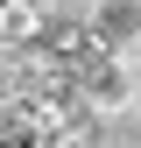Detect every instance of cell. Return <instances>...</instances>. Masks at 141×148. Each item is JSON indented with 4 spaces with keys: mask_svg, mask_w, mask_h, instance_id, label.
<instances>
[{
    "mask_svg": "<svg viewBox=\"0 0 141 148\" xmlns=\"http://www.w3.org/2000/svg\"><path fill=\"white\" fill-rule=\"evenodd\" d=\"M78 99L92 106L99 120H120L127 106H141V64L120 57V49H92V57H78Z\"/></svg>",
    "mask_w": 141,
    "mask_h": 148,
    "instance_id": "1",
    "label": "cell"
},
{
    "mask_svg": "<svg viewBox=\"0 0 141 148\" xmlns=\"http://www.w3.org/2000/svg\"><path fill=\"white\" fill-rule=\"evenodd\" d=\"M92 42L120 49V57H141V0H92Z\"/></svg>",
    "mask_w": 141,
    "mask_h": 148,
    "instance_id": "2",
    "label": "cell"
},
{
    "mask_svg": "<svg viewBox=\"0 0 141 148\" xmlns=\"http://www.w3.org/2000/svg\"><path fill=\"white\" fill-rule=\"evenodd\" d=\"M7 148H49V141H42V134H35V141H7Z\"/></svg>",
    "mask_w": 141,
    "mask_h": 148,
    "instance_id": "3",
    "label": "cell"
},
{
    "mask_svg": "<svg viewBox=\"0 0 141 148\" xmlns=\"http://www.w3.org/2000/svg\"><path fill=\"white\" fill-rule=\"evenodd\" d=\"M42 7H49V0H42Z\"/></svg>",
    "mask_w": 141,
    "mask_h": 148,
    "instance_id": "4",
    "label": "cell"
},
{
    "mask_svg": "<svg viewBox=\"0 0 141 148\" xmlns=\"http://www.w3.org/2000/svg\"><path fill=\"white\" fill-rule=\"evenodd\" d=\"M134 113H141V106H134Z\"/></svg>",
    "mask_w": 141,
    "mask_h": 148,
    "instance_id": "5",
    "label": "cell"
}]
</instances>
